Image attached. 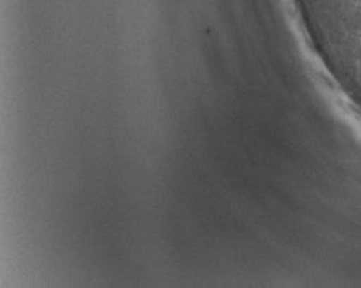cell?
<instances>
[{
	"label": "cell",
	"instance_id": "cell-1",
	"mask_svg": "<svg viewBox=\"0 0 361 288\" xmlns=\"http://www.w3.org/2000/svg\"><path fill=\"white\" fill-rule=\"evenodd\" d=\"M320 18L348 69L361 78V0H315Z\"/></svg>",
	"mask_w": 361,
	"mask_h": 288
}]
</instances>
